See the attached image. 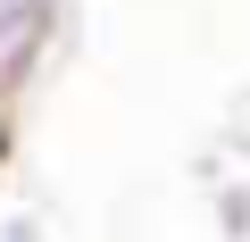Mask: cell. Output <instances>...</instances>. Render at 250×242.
<instances>
[{"label":"cell","mask_w":250,"mask_h":242,"mask_svg":"<svg viewBox=\"0 0 250 242\" xmlns=\"http://www.w3.org/2000/svg\"><path fill=\"white\" fill-rule=\"evenodd\" d=\"M59 17H67V0H0V100L34 75V59L50 50Z\"/></svg>","instance_id":"1"},{"label":"cell","mask_w":250,"mask_h":242,"mask_svg":"<svg viewBox=\"0 0 250 242\" xmlns=\"http://www.w3.org/2000/svg\"><path fill=\"white\" fill-rule=\"evenodd\" d=\"M225 234H250V184H242V192H225Z\"/></svg>","instance_id":"2"},{"label":"cell","mask_w":250,"mask_h":242,"mask_svg":"<svg viewBox=\"0 0 250 242\" xmlns=\"http://www.w3.org/2000/svg\"><path fill=\"white\" fill-rule=\"evenodd\" d=\"M0 242H42V225H34V217H9V225H0Z\"/></svg>","instance_id":"3"}]
</instances>
